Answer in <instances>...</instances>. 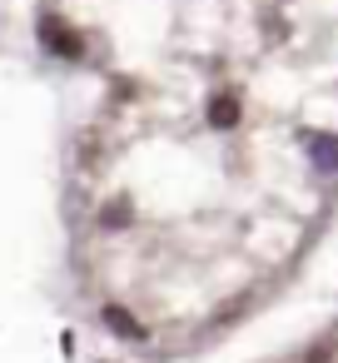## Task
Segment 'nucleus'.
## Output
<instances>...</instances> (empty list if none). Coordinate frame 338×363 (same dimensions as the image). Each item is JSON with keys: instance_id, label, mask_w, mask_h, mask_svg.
<instances>
[{"instance_id": "4", "label": "nucleus", "mask_w": 338, "mask_h": 363, "mask_svg": "<svg viewBox=\"0 0 338 363\" xmlns=\"http://www.w3.org/2000/svg\"><path fill=\"white\" fill-rule=\"evenodd\" d=\"M120 338H145V328H140V318L130 313V308H120V303H105V313H100Z\"/></svg>"}, {"instance_id": "2", "label": "nucleus", "mask_w": 338, "mask_h": 363, "mask_svg": "<svg viewBox=\"0 0 338 363\" xmlns=\"http://www.w3.org/2000/svg\"><path fill=\"white\" fill-rule=\"evenodd\" d=\"M239 120H244V110H239L234 95H214V100H209V125H214V130H234Z\"/></svg>"}, {"instance_id": "1", "label": "nucleus", "mask_w": 338, "mask_h": 363, "mask_svg": "<svg viewBox=\"0 0 338 363\" xmlns=\"http://www.w3.org/2000/svg\"><path fill=\"white\" fill-rule=\"evenodd\" d=\"M40 45H45L50 55H60V60H80V55H85V40H80L70 26H60L55 16L40 21Z\"/></svg>"}, {"instance_id": "5", "label": "nucleus", "mask_w": 338, "mask_h": 363, "mask_svg": "<svg viewBox=\"0 0 338 363\" xmlns=\"http://www.w3.org/2000/svg\"><path fill=\"white\" fill-rule=\"evenodd\" d=\"M125 219H130V214H125V209H120V204H110V209H105V219H100V224H105V229H120V224H125Z\"/></svg>"}, {"instance_id": "3", "label": "nucleus", "mask_w": 338, "mask_h": 363, "mask_svg": "<svg viewBox=\"0 0 338 363\" xmlns=\"http://www.w3.org/2000/svg\"><path fill=\"white\" fill-rule=\"evenodd\" d=\"M308 160H313V169L338 174V135H318V140L308 145Z\"/></svg>"}]
</instances>
